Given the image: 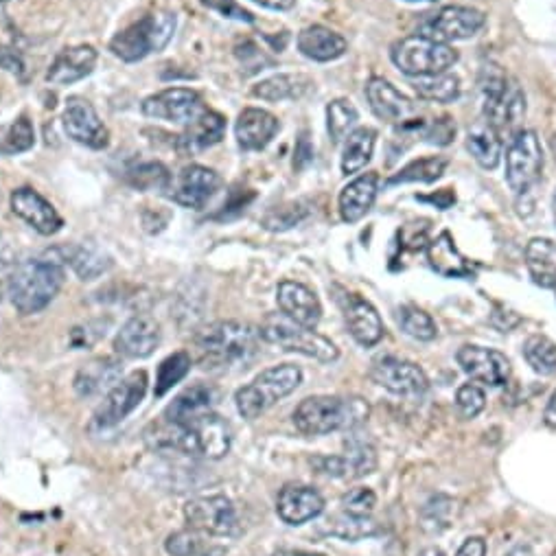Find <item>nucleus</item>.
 <instances>
[{
    "label": "nucleus",
    "mask_w": 556,
    "mask_h": 556,
    "mask_svg": "<svg viewBox=\"0 0 556 556\" xmlns=\"http://www.w3.org/2000/svg\"><path fill=\"white\" fill-rule=\"evenodd\" d=\"M349 44L329 27L311 25L298 33V51L314 62H333L342 57Z\"/></svg>",
    "instance_id": "29"
},
{
    "label": "nucleus",
    "mask_w": 556,
    "mask_h": 556,
    "mask_svg": "<svg viewBox=\"0 0 556 556\" xmlns=\"http://www.w3.org/2000/svg\"><path fill=\"white\" fill-rule=\"evenodd\" d=\"M191 364H193L191 362V355L187 351L173 353L167 359H162L160 366H158V373H156L154 395L156 397H165L173 386L180 384V381L189 375Z\"/></svg>",
    "instance_id": "42"
},
{
    "label": "nucleus",
    "mask_w": 556,
    "mask_h": 556,
    "mask_svg": "<svg viewBox=\"0 0 556 556\" xmlns=\"http://www.w3.org/2000/svg\"><path fill=\"white\" fill-rule=\"evenodd\" d=\"M543 421H546L548 427H554L556 430V390H554V395L548 403V408H546V414H543Z\"/></svg>",
    "instance_id": "57"
},
{
    "label": "nucleus",
    "mask_w": 556,
    "mask_h": 556,
    "mask_svg": "<svg viewBox=\"0 0 556 556\" xmlns=\"http://www.w3.org/2000/svg\"><path fill=\"white\" fill-rule=\"evenodd\" d=\"M543 149L532 130H519L506 149V182L515 193H526L541 176Z\"/></svg>",
    "instance_id": "9"
},
{
    "label": "nucleus",
    "mask_w": 556,
    "mask_h": 556,
    "mask_svg": "<svg viewBox=\"0 0 556 556\" xmlns=\"http://www.w3.org/2000/svg\"><path fill=\"white\" fill-rule=\"evenodd\" d=\"M9 202H11V211L44 237L60 233L64 226V219L55 211V206L46 198H42L36 189L20 187L11 193Z\"/></svg>",
    "instance_id": "17"
},
{
    "label": "nucleus",
    "mask_w": 556,
    "mask_h": 556,
    "mask_svg": "<svg viewBox=\"0 0 556 556\" xmlns=\"http://www.w3.org/2000/svg\"><path fill=\"white\" fill-rule=\"evenodd\" d=\"M165 550L171 556H215L219 550L208 543L200 530H178L167 537Z\"/></svg>",
    "instance_id": "44"
},
{
    "label": "nucleus",
    "mask_w": 556,
    "mask_h": 556,
    "mask_svg": "<svg viewBox=\"0 0 556 556\" xmlns=\"http://www.w3.org/2000/svg\"><path fill=\"white\" fill-rule=\"evenodd\" d=\"M324 511L322 495L305 484H287L285 489L278 493L276 513L285 524L300 526L307 521L316 519Z\"/></svg>",
    "instance_id": "23"
},
{
    "label": "nucleus",
    "mask_w": 556,
    "mask_h": 556,
    "mask_svg": "<svg viewBox=\"0 0 556 556\" xmlns=\"http://www.w3.org/2000/svg\"><path fill=\"white\" fill-rule=\"evenodd\" d=\"M160 344V324L156 318L138 314L127 320L114 338V351L125 359L149 357Z\"/></svg>",
    "instance_id": "19"
},
{
    "label": "nucleus",
    "mask_w": 556,
    "mask_h": 556,
    "mask_svg": "<svg viewBox=\"0 0 556 556\" xmlns=\"http://www.w3.org/2000/svg\"><path fill=\"white\" fill-rule=\"evenodd\" d=\"M121 375V362H117L114 357H97L77 370L75 392L84 399L108 395V392L121 381Z\"/></svg>",
    "instance_id": "27"
},
{
    "label": "nucleus",
    "mask_w": 556,
    "mask_h": 556,
    "mask_svg": "<svg viewBox=\"0 0 556 556\" xmlns=\"http://www.w3.org/2000/svg\"><path fill=\"white\" fill-rule=\"evenodd\" d=\"M467 149L482 169H495L502 158V136L486 121H478L467 134Z\"/></svg>",
    "instance_id": "36"
},
{
    "label": "nucleus",
    "mask_w": 556,
    "mask_h": 556,
    "mask_svg": "<svg viewBox=\"0 0 556 556\" xmlns=\"http://www.w3.org/2000/svg\"><path fill=\"white\" fill-rule=\"evenodd\" d=\"M311 156H314V147L309 145V138L307 134L300 136V141L296 145V160H294V167L296 169H303L307 162L311 160Z\"/></svg>",
    "instance_id": "54"
},
{
    "label": "nucleus",
    "mask_w": 556,
    "mask_h": 556,
    "mask_svg": "<svg viewBox=\"0 0 556 556\" xmlns=\"http://www.w3.org/2000/svg\"><path fill=\"white\" fill-rule=\"evenodd\" d=\"M309 88H311V79L307 75L283 73V75H274L270 79L259 81V84L252 88V95L263 101H272V103L296 101L303 97Z\"/></svg>",
    "instance_id": "35"
},
{
    "label": "nucleus",
    "mask_w": 556,
    "mask_h": 556,
    "mask_svg": "<svg viewBox=\"0 0 556 556\" xmlns=\"http://www.w3.org/2000/svg\"><path fill=\"white\" fill-rule=\"evenodd\" d=\"M307 213L309 211H307L305 204L287 202V204L270 208V211L265 213L261 226L265 230H270V233H283V230H289V228H294V226L303 222Z\"/></svg>",
    "instance_id": "47"
},
{
    "label": "nucleus",
    "mask_w": 556,
    "mask_h": 556,
    "mask_svg": "<svg viewBox=\"0 0 556 556\" xmlns=\"http://www.w3.org/2000/svg\"><path fill=\"white\" fill-rule=\"evenodd\" d=\"M265 9H274V11H287L296 5V0H254Z\"/></svg>",
    "instance_id": "56"
},
{
    "label": "nucleus",
    "mask_w": 556,
    "mask_h": 556,
    "mask_svg": "<svg viewBox=\"0 0 556 556\" xmlns=\"http://www.w3.org/2000/svg\"><path fill=\"white\" fill-rule=\"evenodd\" d=\"M202 3H204V7L217 11V14L222 16V18L239 20V22H248V25H252V22H254V16L250 14L248 9H243V7L237 3V0H202Z\"/></svg>",
    "instance_id": "51"
},
{
    "label": "nucleus",
    "mask_w": 556,
    "mask_h": 556,
    "mask_svg": "<svg viewBox=\"0 0 556 556\" xmlns=\"http://www.w3.org/2000/svg\"><path fill=\"white\" fill-rule=\"evenodd\" d=\"M368 403L359 397H309L294 412V425L305 436L355 430L368 419Z\"/></svg>",
    "instance_id": "3"
},
{
    "label": "nucleus",
    "mask_w": 556,
    "mask_h": 556,
    "mask_svg": "<svg viewBox=\"0 0 556 556\" xmlns=\"http://www.w3.org/2000/svg\"><path fill=\"white\" fill-rule=\"evenodd\" d=\"M484 25H486V16L480 9L449 5L423 22L421 36L449 44L456 40L473 38Z\"/></svg>",
    "instance_id": "12"
},
{
    "label": "nucleus",
    "mask_w": 556,
    "mask_h": 556,
    "mask_svg": "<svg viewBox=\"0 0 556 556\" xmlns=\"http://www.w3.org/2000/svg\"><path fill=\"white\" fill-rule=\"evenodd\" d=\"M427 261H430L432 270L445 278H467L473 274L471 263L462 257L449 233H440L436 239L430 241V246H427Z\"/></svg>",
    "instance_id": "32"
},
{
    "label": "nucleus",
    "mask_w": 556,
    "mask_h": 556,
    "mask_svg": "<svg viewBox=\"0 0 556 556\" xmlns=\"http://www.w3.org/2000/svg\"><path fill=\"white\" fill-rule=\"evenodd\" d=\"M97 51L90 44H77L68 46V49L60 51L55 57L53 64L46 71V81L55 86H71L77 81L86 79L97 66Z\"/></svg>",
    "instance_id": "22"
},
{
    "label": "nucleus",
    "mask_w": 556,
    "mask_h": 556,
    "mask_svg": "<svg viewBox=\"0 0 556 556\" xmlns=\"http://www.w3.org/2000/svg\"><path fill=\"white\" fill-rule=\"evenodd\" d=\"M62 127L68 138L90 149H106L110 132L101 121L95 106L81 97H71L62 112Z\"/></svg>",
    "instance_id": "14"
},
{
    "label": "nucleus",
    "mask_w": 556,
    "mask_h": 556,
    "mask_svg": "<svg viewBox=\"0 0 556 556\" xmlns=\"http://www.w3.org/2000/svg\"><path fill=\"white\" fill-rule=\"evenodd\" d=\"M379 176L375 171L362 173L353 182L346 184L340 193V215L346 224H355L366 217L377 200Z\"/></svg>",
    "instance_id": "28"
},
{
    "label": "nucleus",
    "mask_w": 556,
    "mask_h": 556,
    "mask_svg": "<svg viewBox=\"0 0 556 556\" xmlns=\"http://www.w3.org/2000/svg\"><path fill=\"white\" fill-rule=\"evenodd\" d=\"M377 506V495L359 486L342 497V513L353 515V517H370V513L375 511Z\"/></svg>",
    "instance_id": "49"
},
{
    "label": "nucleus",
    "mask_w": 556,
    "mask_h": 556,
    "mask_svg": "<svg viewBox=\"0 0 556 556\" xmlns=\"http://www.w3.org/2000/svg\"><path fill=\"white\" fill-rule=\"evenodd\" d=\"M414 90L423 101H432V103H454L462 92L460 79L451 73L416 77Z\"/></svg>",
    "instance_id": "38"
},
{
    "label": "nucleus",
    "mask_w": 556,
    "mask_h": 556,
    "mask_svg": "<svg viewBox=\"0 0 556 556\" xmlns=\"http://www.w3.org/2000/svg\"><path fill=\"white\" fill-rule=\"evenodd\" d=\"M366 99L370 103V110L386 123L403 125L414 117V103L384 77H373L368 81Z\"/></svg>",
    "instance_id": "21"
},
{
    "label": "nucleus",
    "mask_w": 556,
    "mask_h": 556,
    "mask_svg": "<svg viewBox=\"0 0 556 556\" xmlns=\"http://www.w3.org/2000/svg\"><path fill=\"white\" fill-rule=\"evenodd\" d=\"M176 27L178 18L173 11H154V14H147L119 31L110 40V51L127 64L141 62L149 55L165 51V46L176 33Z\"/></svg>",
    "instance_id": "4"
},
{
    "label": "nucleus",
    "mask_w": 556,
    "mask_h": 556,
    "mask_svg": "<svg viewBox=\"0 0 556 556\" xmlns=\"http://www.w3.org/2000/svg\"><path fill=\"white\" fill-rule=\"evenodd\" d=\"M524 357L539 375H556V344L546 335H532L524 344Z\"/></svg>",
    "instance_id": "45"
},
{
    "label": "nucleus",
    "mask_w": 556,
    "mask_h": 556,
    "mask_svg": "<svg viewBox=\"0 0 556 556\" xmlns=\"http://www.w3.org/2000/svg\"><path fill=\"white\" fill-rule=\"evenodd\" d=\"M377 145V132L373 127H357L349 136H346L344 152H342V173L351 176V173L362 171L370 158H373Z\"/></svg>",
    "instance_id": "37"
},
{
    "label": "nucleus",
    "mask_w": 556,
    "mask_h": 556,
    "mask_svg": "<svg viewBox=\"0 0 556 556\" xmlns=\"http://www.w3.org/2000/svg\"><path fill=\"white\" fill-rule=\"evenodd\" d=\"M184 519H187L189 528L215 537L233 535L237 528L235 506L224 495L198 497V500L187 502V506H184Z\"/></svg>",
    "instance_id": "15"
},
{
    "label": "nucleus",
    "mask_w": 556,
    "mask_h": 556,
    "mask_svg": "<svg viewBox=\"0 0 556 556\" xmlns=\"http://www.w3.org/2000/svg\"><path fill=\"white\" fill-rule=\"evenodd\" d=\"M36 145V130L27 117H20L14 123L0 127V154L16 156Z\"/></svg>",
    "instance_id": "40"
},
{
    "label": "nucleus",
    "mask_w": 556,
    "mask_h": 556,
    "mask_svg": "<svg viewBox=\"0 0 556 556\" xmlns=\"http://www.w3.org/2000/svg\"><path fill=\"white\" fill-rule=\"evenodd\" d=\"M482 92H484V121L489 123L493 130L504 136H515L521 130V121L526 114V97L524 90L519 88L515 79L504 75L500 68H484L482 79Z\"/></svg>",
    "instance_id": "5"
},
{
    "label": "nucleus",
    "mask_w": 556,
    "mask_h": 556,
    "mask_svg": "<svg viewBox=\"0 0 556 556\" xmlns=\"http://www.w3.org/2000/svg\"><path fill=\"white\" fill-rule=\"evenodd\" d=\"M127 182L138 191H169L173 178L162 162H143L127 171Z\"/></svg>",
    "instance_id": "43"
},
{
    "label": "nucleus",
    "mask_w": 556,
    "mask_h": 556,
    "mask_svg": "<svg viewBox=\"0 0 556 556\" xmlns=\"http://www.w3.org/2000/svg\"><path fill=\"white\" fill-rule=\"evenodd\" d=\"M222 184V176L217 171L202 165H189L173 178L169 198L184 208L202 211L215 198V193L222 189Z\"/></svg>",
    "instance_id": "16"
},
{
    "label": "nucleus",
    "mask_w": 556,
    "mask_h": 556,
    "mask_svg": "<svg viewBox=\"0 0 556 556\" xmlns=\"http://www.w3.org/2000/svg\"><path fill=\"white\" fill-rule=\"evenodd\" d=\"M456 405H458V412L465 416V419H476L486 405L484 390L478 384L460 386L456 392Z\"/></svg>",
    "instance_id": "50"
},
{
    "label": "nucleus",
    "mask_w": 556,
    "mask_h": 556,
    "mask_svg": "<svg viewBox=\"0 0 556 556\" xmlns=\"http://www.w3.org/2000/svg\"><path fill=\"white\" fill-rule=\"evenodd\" d=\"M397 322L399 327L403 329V333H408L410 338L421 340V342H430L436 338V322L432 320L430 314H425L423 309L414 307V305H405L397 311Z\"/></svg>",
    "instance_id": "46"
},
{
    "label": "nucleus",
    "mask_w": 556,
    "mask_h": 556,
    "mask_svg": "<svg viewBox=\"0 0 556 556\" xmlns=\"http://www.w3.org/2000/svg\"><path fill=\"white\" fill-rule=\"evenodd\" d=\"M147 386H149V379L145 370H134L132 375L121 379L99 405V410L95 412V419H92V425L101 427V430L119 425L125 416H130L138 405H141V401L145 399Z\"/></svg>",
    "instance_id": "11"
},
{
    "label": "nucleus",
    "mask_w": 556,
    "mask_h": 556,
    "mask_svg": "<svg viewBox=\"0 0 556 556\" xmlns=\"http://www.w3.org/2000/svg\"><path fill=\"white\" fill-rule=\"evenodd\" d=\"M447 169V158L443 156H427L412 160L410 165H405L399 173H395L388 180V187H395V184H408V182H434L443 176Z\"/></svg>",
    "instance_id": "39"
},
{
    "label": "nucleus",
    "mask_w": 556,
    "mask_h": 556,
    "mask_svg": "<svg viewBox=\"0 0 556 556\" xmlns=\"http://www.w3.org/2000/svg\"><path fill=\"white\" fill-rule=\"evenodd\" d=\"M506 556H532L528 548H515L513 552H508Z\"/></svg>",
    "instance_id": "60"
},
{
    "label": "nucleus",
    "mask_w": 556,
    "mask_h": 556,
    "mask_svg": "<svg viewBox=\"0 0 556 556\" xmlns=\"http://www.w3.org/2000/svg\"><path fill=\"white\" fill-rule=\"evenodd\" d=\"M141 110L149 119L189 127L198 121L208 108L204 106L200 92H195L193 88H167L162 92H156L152 97H147Z\"/></svg>",
    "instance_id": "10"
},
{
    "label": "nucleus",
    "mask_w": 556,
    "mask_h": 556,
    "mask_svg": "<svg viewBox=\"0 0 556 556\" xmlns=\"http://www.w3.org/2000/svg\"><path fill=\"white\" fill-rule=\"evenodd\" d=\"M274 556H324V554L305 552V550H278Z\"/></svg>",
    "instance_id": "58"
},
{
    "label": "nucleus",
    "mask_w": 556,
    "mask_h": 556,
    "mask_svg": "<svg viewBox=\"0 0 556 556\" xmlns=\"http://www.w3.org/2000/svg\"><path fill=\"white\" fill-rule=\"evenodd\" d=\"M276 303L281 307L283 316L303 324L307 329H316L322 318V305L314 289L303 283L283 281L276 289Z\"/></svg>",
    "instance_id": "20"
},
{
    "label": "nucleus",
    "mask_w": 556,
    "mask_h": 556,
    "mask_svg": "<svg viewBox=\"0 0 556 556\" xmlns=\"http://www.w3.org/2000/svg\"><path fill=\"white\" fill-rule=\"evenodd\" d=\"M419 556H445V552H443V550H438V548H427V550H423Z\"/></svg>",
    "instance_id": "59"
},
{
    "label": "nucleus",
    "mask_w": 556,
    "mask_h": 556,
    "mask_svg": "<svg viewBox=\"0 0 556 556\" xmlns=\"http://www.w3.org/2000/svg\"><path fill=\"white\" fill-rule=\"evenodd\" d=\"M342 311L346 327H349L357 344L375 346L384 338V322H381L377 309L370 305L368 300L355 294H346L342 298Z\"/></svg>",
    "instance_id": "25"
},
{
    "label": "nucleus",
    "mask_w": 556,
    "mask_h": 556,
    "mask_svg": "<svg viewBox=\"0 0 556 556\" xmlns=\"http://www.w3.org/2000/svg\"><path fill=\"white\" fill-rule=\"evenodd\" d=\"M359 121L357 108L349 99H335L327 106V130L331 136V143H342L349 136Z\"/></svg>",
    "instance_id": "41"
},
{
    "label": "nucleus",
    "mask_w": 556,
    "mask_h": 556,
    "mask_svg": "<svg viewBox=\"0 0 556 556\" xmlns=\"http://www.w3.org/2000/svg\"><path fill=\"white\" fill-rule=\"evenodd\" d=\"M528 272L539 287H556V243L546 237H537L526 248Z\"/></svg>",
    "instance_id": "34"
},
{
    "label": "nucleus",
    "mask_w": 556,
    "mask_h": 556,
    "mask_svg": "<svg viewBox=\"0 0 556 556\" xmlns=\"http://www.w3.org/2000/svg\"><path fill=\"white\" fill-rule=\"evenodd\" d=\"M390 60L408 77H427L447 73L458 62V51L419 33L392 44Z\"/></svg>",
    "instance_id": "7"
},
{
    "label": "nucleus",
    "mask_w": 556,
    "mask_h": 556,
    "mask_svg": "<svg viewBox=\"0 0 556 556\" xmlns=\"http://www.w3.org/2000/svg\"><path fill=\"white\" fill-rule=\"evenodd\" d=\"M281 130L272 112L263 108H246L235 123V136L243 152H261Z\"/></svg>",
    "instance_id": "24"
},
{
    "label": "nucleus",
    "mask_w": 556,
    "mask_h": 556,
    "mask_svg": "<svg viewBox=\"0 0 556 556\" xmlns=\"http://www.w3.org/2000/svg\"><path fill=\"white\" fill-rule=\"evenodd\" d=\"M261 331V338L278 346L287 353H300L305 357H314L318 362H335L340 357V351L335 344L316 333L314 329H307L303 324H296L287 316H270L265 318Z\"/></svg>",
    "instance_id": "8"
},
{
    "label": "nucleus",
    "mask_w": 556,
    "mask_h": 556,
    "mask_svg": "<svg viewBox=\"0 0 556 556\" xmlns=\"http://www.w3.org/2000/svg\"><path fill=\"white\" fill-rule=\"evenodd\" d=\"M377 467L375 447L364 438H346V454L322 460V471L338 478H362Z\"/></svg>",
    "instance_id": "26"
},
{
    "label": "nucleus",
    "mask_w": 556,
    "mask_h": 556,
    "mask_svg": "<svg viewBox=\"0 0 556 556\" xmlns=\"http://www.w3.org/2000/svg\"><path fill=\"white\" fill-rule=\"evenodd\" d=\"M215 403V390L206 384H195L173 399L162 419L171 423H191L198 416L211 412Z\"/></svg>",
    "instance_id": "31"
},
{
    "label": "nucleus",
    "mask_w": 556,
    "mask_h": 556,
    "mask_svg": "<svg viewBox=\"0 0 556 556\" xmlns=\"http://www.w3.org/2000/svg\"><path fill=\"white\" fill-rule=\"evenodd\" d=\"M454 136H456V125L447 117L425 125V132H423L425 141H430L434 145H449L451 141H454Z\"/></svg>",
    "instance_id": "52"
},
{
    "label": "nucleus",
    "mask_w": 556,
    "mask_h": 556,
    "mask_svg": "<svg viewBox=\"0 0 556 556\" xmlns=\"http://www.w3.org/2000/svg\"><path fill=\"white\" fill-rule=\"evenodd\" d=\"M327 524H329L331 535L349 539V541L370 537V535H375V530H377L375 521L370 517H353L346 513H342L338 517H331Z\"/></svg>",
    "instance_id": "48"
},
{
    "label": "nucleus",
    "mask_w": 556,
    "mask_h": 556,
    "mask_svg": "<svg viewBox=\"0 0 556 556\" xmlns=\"http://www.w3.org/2000/svg\"><path fill=\"white\" fill-rule=\"evenodd\" d=\"M430 3H434V0H430Z\"/></svg>",
    "instance_id": "62"
},
{
    "label": "nucleus",
    "mask_w": 556,
    "mask_h": 556,
    "mask_svg": "<svg viewBox=\"0 0 556 556\" xmlns=\"http://www.w3.org/2000/svg\"><path fill=\"white\" fill-rule=\"evenodd\" d=\"M64 263L57 252L16 265L9 272L7 296L20 316H31L49 307L64 285Z\"/></svg>",
    "instance_id": "1"
},
{
    "label": "nucleus",
    "mask_w": 556,
    "mask_h": 556,
    "mask_svg": "<svg viewBox=\"0 0 556 556\" xmlns=\"http://www.w3.org/2000/svg\"><path fill=\"white\" fill-rule=\"evenodd\" d=\"M0 68L20 79L25 77V60H22V55L16 49H11V46H0Z\"/></svg>",
    "instance_id": "53"
},
{
    "label": "nucleus",
    "mask_w": 556,
    "mask_h": 556,
    "mask_svg": "<svg viewBox=\"0 0 556 556\" xmlns=\"http://www.w3.org/2000/svg\"><path fill=\"white\" fill-rule=\"evenodd\" d=\"M55 252L57 257L62 259V263L71 265L73 272L81 278V281H95V278L103 276L112 268L110 254H106L97 246H88V243H81V246H73V248H62Z\"/></svg>",
    "instance_id": "33"
},
{
    "label": "nucleus",
    "mask_w": 556,
    "mask_h": 556,
    "mask_svg": "<svg viewBox=\"0 0 556 556\" xmlns=\"http://www.w3.org/2000/svg\"><path fill=\"white\" fill-rule=\"evenodd\" d=\"M460 368L465 373L486 386H504L511 375V362L506 355L495 349H484V346H462L456 355Z\"/></svg>",
    "instance_id": "18"
},
{
    "label": "nucleus",
    "mask_w": 556,
    "mask_h": 556,
    "mask_svg": "<svg viewBox=\"0 0 556 556\" xmlns=\"http://www.w3.org/2000/svg\"><path fill=\"white\" fill-rule=\"evenodd\" d=\"M370 377L381 388L390 390L392 395L401 397H416L423 395L430 386L427 375L421 366H416L408 359H401L395 355H381L370 364Z\"/></svg>",
    "instance_id": "13"
},
{
    "label": "nucleus",
    "mask_w": 556,
    "mask_h": 556,
    "mask_svg": "<svg viewBox=\"0 0 556 556\" xmlns=\"http://www.w3.org/2000/svg\"><path fill=\"white\" fill-rule=\"evenodd\" d=\"M456 556H486V541L482 537H471L462 543Z\"/></svg>",
    "instance_id": "55"
},
{
    "label": "nucleus",
    "mask_w": 556,
    "mask_h": 556,
    "mask_svg": "<svg viewBox=\"0 0 556 556\" xmlns=\"http://www.w3.org/2000/svg\"><path fill=\"white\" fill-rule=\"evenodd\" d=\"M554 292H556V287H554Z\"/></svg>",
    "instance_id": "63"
},
{
    "label": "nucleus",
    "mask_w": 556,
    "mask_h": 556,
    "mask_svg": "<svg viewBox=\"0 0 556 556\" xmlns=\"http://www.w3.org/2000/svg\"><path fill=\"white\" fill-rule=\"evenodd\" d=\"M226 136V119L215 110H206L202 117L178 136L180 154H195L217 145Z\"/></svg>",
    "instance_id": "30"
},
{
    "label": "nucleus",
    "mask_w": 556,
    "mask_h": 556,
    "mask_svg": "<svg viewBox=\"0 0 556 556\" xmlns=\"http://www.w3.org/2000/svg\"><path fill=\"white\" fill-rule=\"evenodd\" d=\"M261 331L237 320L211 322L195 333V353L206 370L246 364L259 353Z\"/></svg>",
    "instance_id": "2"
},
{
    "label": "nucleus",
    "mask_w": 556,
    "mask_h": 556,
    "mask_svg": "<svg viewBox=\"0 0 556 556\" xmlns=\"http://www.w3.org/2000/svg\"><path fill=\"white\" fill-rule=\"evenodd\" d=\"M552 213H554V222H556V191H554V200H552Z\"/></svg>",
    "instance_id": "61"
},
{
    "label": "nucleus",
    "mask_w": 556,
    "mask_h": 556,
    "mask_svg": "<svg viewBox=\"0 0 556 556\" xmlns=\"http://www.w3.org/2000/svg\"><path fill=\"white\" fill-rule=\"evenodd\" d=\"M303 373L294 364H281L263 370L259 377H254L248 386L237 390L235 403L243 419H259L263 412H268L274 403L285 399L287 395L300 386Z\"/></svg>",
    "instance_id": "6"
}]
</instances>
